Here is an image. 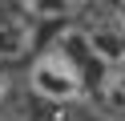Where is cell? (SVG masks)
Returning a JSON list of instances; mask_svg holds the SVG:
<instances>
[{
	"mask_svg": "<svg viewBox=\"0 0 125 121\" xmlns=\"http://www.w3.org/2000/svg\"><path fill=\"white\" fill-rule=\"evenodd\" d=\"M113 16H117V20L125 24V0H117V4H113Z\"/></svg>",
	"mask_w": 125,
	"mask_h": 121,
	"instance_id": "obj_6",
	"label": "cell"
},
{
	"mask_svg": "<svg viewBox=\"0 0 125 121\" xmlns=\"http://www.w3.org/2000/svg\"><path fill=\"white\" fill-rule=\"evenodd\" d=\"M28 16H41V20H69L85 8V0H20Z\"/></svg>",
	"mask_w": 125,
	"mask_h": 121,
	"instance_id": "obj_4",
	"label": "cell"
},
{
	"mask_svg": "<svg viewBox=\"0 0 125 121\" xmlns=\"http://www.w3.org/2000/svg\"><path fill=\"white\" fill-rule=\"evenodd\" d=\"M32 48V24L20 16H0V56H24Z\"/></svg>",
	"mask_w": 125,
	"mask_h": 121,
	"instance_id": "obj_3",
	"label": "cell"
},
{
	"mask_svg": "<svg viewBox=\"0 0 125 121\" xmlns=\"http://www.w3.org/2000/svg\"><path fill=\"white\" fill-rule=\"evenodd\" d=\"M101 101L113 113H125V65H117L101 77Z\"/></svg>",
	"mask_w": 125,
	"mask_h": 121,
	"instance_id": "obj_5",
	"label": "cell"
},
{
	"mask_svg": "<svg viewBox=\"0 0 125 121\" xmlns=\"http://www.w3.org/2000/svg\"><path fill=\"white\" fill-rule=\"evenodd\" d=\"M81 44L89 48V56H97L101 65L117 69V65H125V24L117 20V16L89 20L81 28Z\"/></svg>",
	"mask_w": 125,
	"mask_h": 121,
	"instance_id": "obj_2",
	"label": "cell"
},
{
	"mask_svg": "<svg viewBox=\"0 0 125 121\" xmlns=\"http://www.w3.org/2000/svg\"><path fill=\"white\" fill-rule=\"evenodd\" d=\"M4 93H8V85H4V77H0V101H4Z\"/></svg>",
	"mask_w": 125,
	"mask_h": 121,
	"instance_id": "obj_7",
	"label": "cell"
},
{
	"mask_svg": "<svg viewBox=\"0 0 125 121\" xmlns=\"http://www.w3.org/2000/svg\"><path fill=\"white\" fill-rule=\"evenodd\" d=\"M28 85H32L36 97L44 101H57V105H69V101H81L85 97V73L65 48H49L32 61L28 69Z\"/></svg>",
	"mask_w": 125,
	"mask_h": 121,
	"instance_id": "obj_1",
	"label": "cell"
}]
</instances>
